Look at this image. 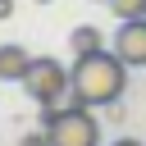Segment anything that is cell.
I'll return each mask as SVG.
<instances>
[{
    "mask_svg": "<svg viewBox=\"0 0 146 146\" xmlns=\"http://www.w3.org/2000/svg\"><path fill=\"white\" fill-rule=\"evenodd\" d=\"M68 78H73L68 96H73L78 105H91V110H96V105H119V96H123V87H128V64H123L114 50H96V55L73 59Z\"/></svg>",
    "mask_w": 146,
    "mask_h": 146,
    "instance_id": "obj_1",
    "label": "cell"
},
{
    "mask_svg": "<svg viewBox=\"0 0 146 146\" xmlns=\"http://www.w3.org/2000/svg\"><path fill=\"white\" fill-rule=\"evenodd\" d=\"M46 132L50 146H100V123L91 114V105H46Z\"/></svg>",
    "mask_w": 146,
    "mask_h": 146,
    "instance_id": "obj_2",
    "label": "cell"
},
{
    "mask_svg": "<svg viewBox=\"0 0 146 146\" xmlns=\"http://www.w3.org/2000/svg\"><path fill=\"white\" fill-rule=\"evenodd\" d=\"M68 87H73L68 68H64L59 59H50V55L32 59V68H27V78H23V91H27L41 110H46V105H59V100L68 96Z\"/></svg>",
    "mask_w": 146,
    "mask_h": 146,
    "instance_id": "obj_3",
    "label": "cell"
},
{
    "mask_svg": "<svg viewBox=\"0 0 146 146\" xmlns=\"http://www.w3.org/2000/svg\"><path fill=\"white\" fill-rule=\"evenodd\" d=\"M114 55L128 68H146V18H128L114 32Z\"/></svg>",
    "mask_w": 146,
    "mask_h": 146,
    "instance_id": "obj_4",
    "label": "cell"
},
{
    "mask_svg": "<svg viewBox=\"0 0 146 146\" xmlns=\"http://www.w3.org/2000/svg\"><path fill=\"white\" fill-rule=\"evenodd\" d=\"M32 68V55L23 46H0V82H23Z\"/></svg>",
    "mask_w": 146,
    "mask_h": 146,
    "instance_id": "obj_5",
    "label": "cell"
},
{
    "mask_svg": "<svg viewBox=\"0 0 146 146\" xmlns=\"http://www.w3.org/2000/svg\"><path fill=\"white\" fill-rule=\"evenodd\" d=\"M68 46H73V59H82V55H96V50H105V36H100V27H91V23H78V27L68 32Z\"/></svg>",
    "mask_w": 146,
    "mask_h": 146,
    "instance_id": "obj_6",
    "label": "cell"
},
{
    "mask_svg": "<svg viewBox=\"0 0 146 146\" xmlns=\"http://www.w3.org/2000/svg\"><path fill=\"white\" fill-rule=\"evenodd\" d=\"M105 5H110L123 23H128V18H146V0H105Z\"/></svg>",
    "mask_w": 146,
    "mask_h": 146,
    "instance_id": "obj_7",
    "label": "cell"
},
{
    "mask_svg": "<svg viewBox=\"0 0 146 146\" xmlns=\"http://www.w3.org/2000/svg\"><path fill=\"white\" fill-rule=\"evenodd\" d=\"M18 146H50V132H27Z\"/></svg>",
    "mask_w": 146,
    "mask_h": 146,
    "instance_id": "obj_8",
    "label": "cell"
},
{
    "mask_svg": "<svg viewBox=\"0 0 146 146\" xmlns=\"http://www.w3.org/2000/svg\"><path fill=\"white\" fill-rule=\"evenodd\" d=\"M110 146H146V141H137V137H119V141H110Z\"/></svg>",
    "mask_w": 146,
    "mask_h": 146,
    "instance_id": "obj_9",
    "label": "cell"
},
{
    "mask_svg": "<svg viewBox=\"0 0 146 146\" xmlns=\"http://www.w3.org/2000/svg\"><path fill=\"white\" fill-rule=\"evenodd\" d=\"M14 14V0H0V18H9Z\"/></svg>",
    "mask_w": 146,
    "mask_h": 146,
    "instance_id": "obj_10",
    "label": "cell"
},
{
    "mask_svg": "<svg viewBox=\"0 0 146 146\" xmlns=\"http://www.w3.org/2000/svg\"><path fill=\"white\" fill-rule=\"evenodd\" d=\"M41 5H50V0H41Z\"/></svg>",
    "mask_w": 146,
    "mask_h": 146,
    "instance_id": "obj_11",
    "label": "cell"
}]
</instances>
